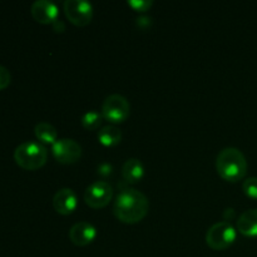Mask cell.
Here are the masks:
<instances>
[{"label":"cell","instance_id":"cell-4","mask_svg":"<svg viewBox=\"0 0 257 257\" xmlns=\"http://www.w3.org/2000/svg\"><path fill=\"white\" fill-rule=\"evenodd\" d=\"M237 231L227 221L217 222L211 226L206 233V243L215 251H222L233 245Z\"/></svg>","mask_w":257,"mask_h":257},{"label":"cell","instance_id":"cell-11","mask_svg":"<svg viewBox=\"0 0 257 257\" xmlns=\"http://www.w3.org/2000/svg\"><path fill=\"white\" fill-rule=\"evenodd\" d=\"M95 237H97V228L89 222H78L69 230V240L72 241L73 245L79 247L92 243Z\"/></svg>","mask_w":257,"mask_h":257},{"label":"cell","instance_id":"cell-3","mask_svg":"<svg viewBox=\"0 0 257 257\" xmlns=\"http://www.w3.org/2000/svg\"><path fill=\"white\" fill-rule=\"evenodd\" d=\"M14 160L17 165L24 170H39L47 163L48 150L40 142L28 141L18 146L14 151Z\"/></svg>","mask_w":257,"mask_h":257},{"label":"cell","instance_id":"cell-9","mask_svg":"<svg viewBox=\"0 0 257 257\" xmlns=\"http://www.w3.org/2000/svg\"><path fill=\"white\" fill-rule=\"evenodd\" d=\"M30 13L35 22L40 24H53L57 22L59 15L57 5L48 0H37L33 3Z\"/></svg>","mask_w":257,"mask_h":257},{"label":"cell","instance_id":"cell-14","mask_svg":"<svg viewBox=\"0 0 257 257\" xmlns=\"http://www.w3.org/2000/svg\"><path fill=\"white\" fill-rule=\"evenodd\" d=\"M35 137L40 143L44 145H54L58 141V131L53 124L47 122H40L34 128Z\"/></svg>","mask_w":257,"mask_h":257},{"label":"cell","instance_id":"cell-2","mask_svg":"<svg viewBox=\"0 0 257 257\" xmlns=\"http://www.w3.org/2000/svg\"><path fill=\"white\" fill-rule=\"evenodd\" d=\"M216 170L220 177L227 182H238L247 173V161L237 148H223L216 158Z\"/></svg>","mask_w":257,"mask_h":257},{"label":"cell","instance_id":"cell-6","mask_svg":"<svg viewBox=\"0 0 257 257\" xmlns=\"http://www.w3.org/2000/svg\"><path fill=\"white\" fill-rule=\"evenodd\" d=\"M113 187L105 181H95L85 190L84 201L90 208H104L112 201Z\"/></svg>","mask_w":257,"mask_h":257},{"label":"cell","instance_id":"cell-18","mask_svg":"<svg viewBox=\"0 0 257 257\" xmlns=\"http://www.w3.org/2000/svg\"><path fill=\"white\" fill-rule=\"evenodd\" d=\"M127 4L136 12L145 13L152 8L153 2L152 0H128Z\"/></svg>","mask_w":257,"mask_h":257},{"label":"cell","instance_id":"cell-20","mask_svg":"<svg viewBox=\"0 0 257 257\" xmlns=\"http://www.w3.org/2000/svg\"><path fill=\"white\" fill-rule=\"evenodd\" d=\"M53 29L57 33H63L65 30V24L62 22V20H57L55 23H53Z\"/></svg>","mask_w":257,"mask_h":257},{"label":"cell","instance_id":"cell-15","mask_svg":"<svg viewBox=\"0 0 257 257\" xmlns=\"http://www.w3.org/2000/svg\"><path fill=\"white\" fill-rule=\"evenodd\" d=\"M98 141L105 147H114L122 141V132L114 125H105L98 132Z\"/></svg>","mask_w":257,"mask_h":257},{"label":"cell","instance_id":"cell-13","mask_svg":"<svg viewBox=\"0 0 257 257\" xmlns=\"http://www.w3.org/2000/svg\"><path fill=\"white\" fill-rule=\"evenodd\" d=\"M122 176L128 183L140 182L145 176V166L138 158H130L123 165Z\"/></svg>","mask_w":257,"mask_h":257},{"label":"cell","instance_id":"cell-12","mask_svg":"<svg viewBox=\"0 0 257 257\" xmlns=\"http://www.w3.org/2000/svg\"><path fill=\"white\" fill-rule=\"evenodd\" d=\"M237 231L246 237H257V208L241 213L237 218Z\"/></svg>","mask_w":257,"mask_h":257},{"label":"cell","instance_id":"cell-1","mask_svg":"<svg viewBox=\"0 0 257 257\" xmlns=\"http://www.w3.org/2000/svg\"><path fill=\"white\" fill-rule=\"evenodd\" d=\"M150 201L147 196L135 188L123 190L115 197L113 213L123 223H138L147 216Z\"/></svg>","mask_w":257,"mask_h":257},{"label":"cell","instance_id":"cell-5","mask_svg":"<svg viewBox=\"0 0 257 257\" xmlns=\"http://www.w3.org/2000/svg\"><path fill=\"white\" fill-rule=\"evenodd\" d=\"M131 113V104L122 94H110L102 104L103 118L112 123H123Z\"/></svg>","mask_w":257,"mask_h":257},{"label":"cell","instance_id":"cell-16","mask_svg":"<svg viewBox=\"0 0 257 257\" xmlns=\"http://www.w3.org/2000/svg\"><path fill=\"white\" fill-rule=\"evenodd\" d=\"M103 114L102 112H97V110H89V112L84 113L82 117V125L88 131H95L100 127L103 122Z\"/></svg>","mask_w":257,"mask_h":257},{"label":"cell","instance_id":"cell-8","mask_svg":"<svg viewBox=\"0 0 257 257\" xmlns=\"http://www.w3.org/2000/svg\"><path fill=\"white\" fill-rule=\"evenodd\" d=\"M52 153L59 163L72 165L79 161L82 156V146L72 138H62L52 146Z\"/></svg>","mask_w":257,"mask_h":257},{"label":"cell","instance_id":"cell-7","mask_svg":"<svg viewBox=\"0 0 257 257\" xmlns=\"http://www.w3.org/2000/svg\"><path fill=\"white\" fill-rule=\"evenodd\" d=\"M65 17L77 27H87L93 19V5L85 0H65Z\"/></svg>","mask_w":257,"mask_h":257},{"label":"cell","instance_id":"cell-10","mask_svg":"<svg viewBox=\"0 0 257 257\" xmlns=\"http://www.w3.org/2000/svg\"><path fill=\"white\" fill-rule=\"evenodd\" d=\"M78 206V198L72 188H60L53 197V207L59 215H72Z\"/></svg>","mask_w":257,"mask_h":257},{"label":"cell","instance_id":"cell-17","mask_svg":"<svg viewBox=\"0 0 257 257\" xmlns=\"http://www.w3.org/2000/svg\"><path fill=\"white\" fill-rule=\"evenodd\" d=\"M243 193L248 198L257 200V177H248L243 181L242 185Z\"/></svg>","mask_w":257,"mask_h":257},{"label":"cell","instance_id":"cell-19","mask_svg":"<svg viewBox=\"0 0 257 257\" xmlns=\"http://www.w3.org/2000/svg\"><path fill=\"white\" fill-rule=\"evenodd\" d=\"M10 82H12V75H10V72L5 67L0 65V90L9 87Z\"/></svg>","mask_w":257,"mask_h":257}]
</instances>
